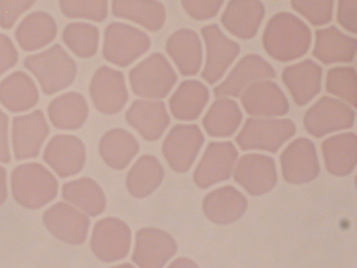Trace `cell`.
I'll use <instances>...</instances> for the list:
<instances>
[{
	"mask_svg": "<svg viewBox=\"0 0 357 268\" xmlns=\"http://www.w3.org/2000/svg\"><path fill=\"white\" fill-rule=\"evenodd\" d=\"M296 132V124L291 119L249 118L236 136V143L241 150L277 153Z\"/></svg>",
	"mask_w": 357,
	"mask_h": 268,
	"instance_id": "6",
	"label": "cell"
},
{
	"mask_svg": "<svg viewBox=\"0 0 357 268\" xmlns=\"http://www.w3.org/2000/svg\"><path fill=\"white\" fill-rule=\"evenodd\" d=\"M18 62V50L8 36L0 33V76L11 70Z\"/></svg>",
	"mask_w": 357,
	"mask_h": 268,
	"instance_id": "44",
	"label": "cell"
},
{
	"mask_svg": "<svg viewBox=\"0 0 357 268\" xmlns=\"http://www.w3.org/2000/svg\"><path fill=\"white\" fill-rule=\"evenodd\" d=\"M234 179L252 196L270 193L278 182L275 162L264 154H247L236 162Z\"/></svg>",
	"mask_w": 357,
	"mask_h": 268,
	"instance_id": "15",
	"label": "cell"
},
{
	"mask_svg": "<svg viewBox=\"0 0 357 268\" xmlns=\"http://www.w3.org/2000/svg\"><path fill=\"white\" fill-rule=\"evenodd\" d=\"M132 233L122 219L107 217L95 224L90 246L93 254L104 262H114L128 257Z\"/></svg>",
	"mask_w": 357,
	"mask_h": 268,
	"instance_id": "9",
	"label": "cell"
},
{
	"mask_svg": "<svg viewBox=\"0 0 357 268\" xmlns=\"http://www.w3.org/2000/svg\"><path fill=\"white\" fill-rule=\"evenodd\" d=\"M34 3L36 0H0V27L12 29Z\"/></svg>",
	"mask_w": 357,
	"mask_h": 268,
	"instance_id": "42",
	"label": "cell"
},
{
	"mask_svg": "<svg viewBox=\"0 0 357 268\" xmlns=\"http://www.w3.org/2000/svg\"><path fill=\"white\" fill-rule=\"evenodd\" d=\"M275 77V69L272 68V65L266 60L257 54H249L241 58L228 77L215 88V96L218 98L241 97L244 90L252 83Z\"/></svg>",
	"mask_w": 357,
	"mask_h": 268,
	"instance_id": "20",
	"label": "cell"
},
{
	"mask_svg": "<svg viewBox=\"0 0 357 268\" xmlns=\"http://www.w3.org/2000/svg\"><path fill=\"white\" fill-rule=\"evenodd\" d=\"M62 197L86 216L96 217L103 214L107 207V197L95 180L81 178L73 180L62 187Z\"/></svg>",
	"mask_w": 357,
	"mask_h": 268,
	"instance_id": "34",
	"label": "cell"
},
{
	"mask_svg": "<svg viewBox=\"0 0 357 268\" xmlns=\"http://www.w3.org/2000/svg\"><path fill=\"white\" fill-rule=\"evenodd\" d=\"M243 122L240 105L229 97H222L211 104L204 118L206 132L214 138L234 136Z\"/></svg>",
	"mask_w": 357,
	"mask_h": 268,
	"instance_id": "35",
	"label": "cell"
},
{
	"mask_svg": "<svg viewBox=\"0 0 357 268\" xmlns=\"http://www.w3.org/2000/svg\"><path fill=\"white\" fill-rule=\"evenodd\" d=\"M181 4L190 18L204 22L218 15L225 0H181Z\"/></svg>",
	"mask_w": 357,
	"mask_h": 268,
	"instance_id": "41",
	"label": "cell"
},
{
	"mask_svg": "<svg viewBox=\"0 0 357 268\" xmlns=\"http://www.w3.org/2000/svg\"><path fill=\"white\" fill-rule=\"evenodd\" d=\"M86 159L82 140L70 134L53 136L43 150V160L62 179L79 174L86 165Z\"/></svg>",
	"mask_w": 357,
	"mask_h": 268,
	"instance_id": "18",
	"label": "cell"
},
{
	"mask_svg": "<svg viewBox=\"0 0 357 268\" xmlns=\"http://www.w3.org/2000/svg\"><path fill=\"white\" fill-rule=\"evenodd\" d=\"M57 34L56 22L47 12L36 11L27 15L15 31V40L22 49L34 52L48 46Z\"/></svg>",
	"mask_w": 357,
	"mask_h": 268,
	"instance_id": "31",
	"label": "cell"
},
{
	"mask_svg": "<svg viewBox=\"0 0 357 268\" xmlns=\"http://www.w3.org/2000/svg\"><path fill=\"white\" fill-rule=\"evenodd\" d=\"M60 8L68 18L102 22L107 17L109 0H60Z\"/></svg>",
	"mask_w": 357,
	"mask_h": 268,
	"instance_id": "39",
	"label": "cell"
},
{
	"mask_svg": "<svg viewBox=\"0 0 357 268\" xmlns=\"http://www.w3.org/2000/svg\"><path fill=\"white\" fill-rule=\"evenodd\" d=\"M337 22L346 31L351 34H356V0H339Z\"/></svg>",
	"mask_w": 357,
	"mask_h": 268,
	"instance_id": "43",
	"label": "cell"
},
{
	"mask_svg": "<svg viewBox=\"0 0 357 268\" xmlns=\"http://www.w3.org/2000/svg\"><path fill=\"white\" fill-rule=\"evenodd\" d=\"M126 122L147 141H157L167 129L171 119L164 102L139 100L126 111Z\"/></svg>",
	"mask_w": 357,
	"mask_h": 268,
	"instance_id": "22",
	"label": "cell"
},
{
	"mask_svg": "<svg viewBox=\"0 0 357 268\" xmlns=\"http://www.w3.org/2000/svg\"><path fill=\"white\" fill-rule=\"evenodd\" d=\"M280 165L286 182L305 184L314 181L320 174L314 143L307 138L293 140L280 155Z\"/></svg>",
	"mask_w": 357,
	"mask_h": 268,
	"instance_id": "13",
	"label": "cell"
},
{
	"mask_svg": "<svg viewBox=\"0 0 357 268\" xmlns=\"http://www.w3.org/2000/svg\"><path fill=\"white\" fill-rule=\"evenodd\" d=\"M25 67L38 79L45 95H54L68 88L77 74V67L60 45L25 58Z\"/></svg>",
	"mask_w": 357,
	"mask_h": 268,
	"instance_id": "3",
	"label": "cell"
},
{
	"mask_svg": "<svg viewBox=\"0 0 357 268\" xmlns=\"http://www.w3.org/2000/svg\"><path fill=\"white\" fill-rule=\"evenodd\" d=\"M150 48V36L128 24L112 22L104 33V58L118 67H128Z\"/></svg>",
	"mask_w": 357,
	"mask_h": 268,
	"instance_id": "5",
	"label": "cell"
},
{
	"mask_svg": "<svg viewBox=\"0 0 357 268\" xmlns=\"http://www.w3.org/2000/svg\"><path fill=\"white\" fill-rule=\"evenodd\" d=\"M139 143L126 129H114L107 131L100 141V157L110 168L123 171L139 153Z\"/></svg>",
	"mask_w": 357,
	"mask_h": 268,
	"instance_id": "32",
	"label": "cell"
},
{
	"mask_svg": "<svg viewBox=\"0 0 357 268\" xmlns=\"http://www.w3.org/2000/svg\"><path fill=\"white\" fill-rule=\"evenodd\" d=\"M355 111L346 102L322 97L305 113V129L311 136L322 138L329 133L351 129Z\"/></svg>",
	"mask_w": 357,
	"mask_h": 268,
	"instance_id": "7",
	"label": "cell"
},
{
	"mask_svg": "<svg viewBox=\"0 0 357 268\" xmlns=\"http://www.w3.org/2000/svg\"><path fill=\"white\" fill-rule=\"evenodd\" d=\"M11 161V152H10V143H8V117L0 109V162L10 164Z\"/></svg>",
	"mask_w": 357,
	"mask_h": 268,
	"instance_id": "45",
	"label": "cell"
},
{
	"mask_svg": "<svg viewBox=\"0 0 357 268\" xmlns=\"http://www.w3.org/2000/svg\"><path fill=\"white\" fill-rule=\"evenodd\" d=\"M211 95L204 83L188 79L181 83L169 100V110L175 118L183 122L197 120L207 107Z\"/></svg>",
	"mask_w": 357,
	"mask_h": 268,
	"instance_id": "30",
	"label": "cell"
},
{
	"mask_svg": "<svg viewBox=\"0 0 357 268\" xmlns=\"http://www.w3.org/2000/svg\"><path fill=\"white\" fill-rule=\"evenodd\" d=\"M291 5L312 25L325 26L332 22L334 0H291Z\"/></svg>",
	"mask_w": 357,
	"mask_h": 268,
	"instance_id": "40",
	"label": "cell"
},
{
	"mask_svg": "<svg viewBox=\"0 0 357 268\" xmlns=\"http://www.w3.org/2000/svg\"><path fill=\"white\" fill-rule=\"evenodd\" d=\"M111 268H136L135 266H132L131 264H122V265H117V266H114V267Z\"/></svg>",
	"mask_w": 357,
	"mask_h": 268,
	"instance_id": "48",
	"label": "cell"
},
{
	"mask_svg": "<svg viewBox=\"0 0 357 268\" xmlns=\"http://www.w3.org/2000/svg\"><path fill=\"white\" fill-rule=\"evenodd\" d=\"M62 38L69 49L79 58L95 56L100 46V29L88 22H72L66 26Z\"/></svg>",
	"mask_w": 357,
	"mask_h": 268,
	"instance_id": "37",
	"label": "cell"
},
{
	"mask_svg": "<svg viewBox=\"0 0 357 268\" xmlns=\"http://www.w3.org/2000/svg\"><path fill=\"white\" fill-rule=\"evenodd\" d=\"M356 39L346 36L335 26L320 29L315 32L313 55L325 65L350 63L356 55Z\"/></svg>",
	"mask_w": 357,
	"mask_h": 268,
	"instance_id": "26",
	"label": "cell"
},
{
	"mask_svg": "<svg viewBox=\"0 0 357 268\" xmlns=\"http://www.w3.org/2000/svg\"><path fill=\"white\" fill-rule=\"evenodd\" d=\"M178 244L164 230L144 228L136 235L132 260L139 268H164L174 257Z\"/></svg>",
	"mask_w": 357,
	"mask_h": 268,
	"instance_id": "19",
	"label": "cell"
},
{
	"mask_svg": "<svg viewBox=\"0 0 357 268\" xmlns=\"http://www.w3.org/2000/svg\"><path fill=\"white\" fill-rule=\"evenodd\" d=\"M204 143V133L199 126L180 124L175 125L165 138L162 154L174 172L186 173L197 160Z\"/></svg>",
	"mask_w": 357,
	"mask_h": 268,
	"instance_id": "8",
	"label": "cell"
},
{
	"mask_svg": "<svg viewBox=\"0 0 357 268\" xmlns=\"http://www.w3.org/2000/svg\"><path fill=\"white\" fill-rule=\"evenodd\" d=\"M165 172L160 161L151 154L140 157L126 176V188L136 198L150 196L160 187Z\"/></svg>",
	"mask_w": 357,
	"mask_h": 268,
	"instance_id": "36",
	"label": "cell"
},
{
	"mask_svg": "<svg viewBox=\"0 0 357 268\" xmlns=\"http://www.w3.org/2000/svg\"><path fill=\"white\" fill-rule=\"evenodd\" d=\"M169 58L183 76H195L204 63L202 42L193 29H181L173 33L166 43Z\"/></svg>",
	"mask_w": 357,
	"mask_h": 268,
	"instance_id": "24",
	"label": "cell"
},
{
	"mask_svg": "<svg viewBox=\"0 0 357 268\" xmlns=\"http://www.w3.org/2000/svg\"><path fill=\"white\" fill-rule=\"evenodd\" d=\"M89 93L93 107L103 115H117L129 100L123 72L107 65L100 67L93 74Z\"/></svg>",
	"mask_w": 357,
	"mask_h": 268,
	"instance_id": "10",
	"label": "cell"
},
{
	"mask_svg": "<svg viewBox=\"0 0 357 268\" xmlns=\"http://www.w3.org/2000/svg\"><path fill=\"white\" fill-rule=\"evenodd\" d=\"M312 32L301 19L289 12L273 15L263 34L265 52L277 61L289 62L303 58L310 50Z\"/></svg>",
	"mask_w": 357,
	"mask_h": 268,
	"instance_id": "1",
	"label": "cell"
},
{
	"mask_svg": "<svg viewBox=\"0 0 357 268\" xmlns=\"http://www.w3.org/2000/svg\"><path fill=\"white\" fill-rule=\"evenodd\" d=\"M238 159V152L230 141H215L208 145L194 172V182L201 189L230 179Z\"/></svg>",
	"mask_w": 357,
	"mask_h": 268,
	"instance_id": "14",
	"label": "cell"
},
{
	"mask_svg": "<svg viewBox=\"0 0 357 268\" xmlns=\"http://www.w3.org/2000/svg\"><path fill=\"white\" fill-rule=\"evenodd\" d=\"M112 15L157 32L166 22V8L159 0H112Z\"/></svg>",
	"mask_w": 357,
	"mask_h": 268,
	"instance_id": "27",
	"label": "cell"
},
{
	"mask_svg": "<svg viewBox=\"0 0 357 268\" xmlns=\"http://www.w3.org/2000/svg\"><path fill=\"white\" fill-rule=\"evenodd\" d=\"M282 79L296 105L305 107L321 91L322 68L317 62L305 60L286 67Z\"/></svg>",
	"mask_w": 357,
	"mask_h": 268,
	"instance_id": "23",
	"label": "cell"
},
{
	"mask_svg": "<svg viewBox=\"0 0 357 268\" xmlns=\"http://www.w3.org/2000/svg\"><path fill=\"white\" fill-rule=\"evenodd\" d=\"M11 189L17 203L29 210H38L56 197L59 182L45 166L29 162L13 169Z\"/></svg>",
	"mask_w": 357,
	"mask_h": 268,
	"instance_id": "2",
	"label": "cell"
},
{
	"mask_svg": "<svg viewBox=\"0 0 357 268\" xmlns=\"http://www.w3.org/2000/svg\"><path fill=\"white\" fill-rule=\"evenodd\" d=\"M89 116L86 100L79 93H63L48 105V117L54 127L63 131L79 129Z\"/></svg>",
	"mask_w": 357,
	"mask_h": 268,
	"instance_id": "33",
	"label": "cell"
},
{
	"mask_svg": "<svg viewBox=\"0 0 357 268\" xmlns=\"http://www.w3.org/2000/svg\"><path fill=\"white\" fill-rule=\"evenodd\" d=\"M326 168L337 178L348 176L356 168L357 136L355 133H341L322 143Z\"/></svg>",
	"mask_w": 357,
	"mask_h": 268,
	"instance_id": "28",
	"label": "cell"
},
{
	"mask_svg": "<svg viewBox=\"0 0 357 268\" xmlns=\"http://www.w3.org/2000/svg\"><path fill=\"white\" fill-rule=\"evenodd\" d=\"M241 102L248 115L255 118H275L289 111L285 93L271 79L258 81L248 86L241 95Z\"/></svg>",
	"mask_w": 357,
	"mask_h": 268,
	"instance_id": "17",
	"label": "cell"
},
{
	"mask_svg": "<svg viewBox=\"0 0 357 268\" xmlns=\"http://www.w3.org/2000/svg\"><path fill=\"white\" fill-rule=\"evenodd\" d=\"M8 200V173L0 165V207Z\"/></svg>",
	"mask_w": 357,
	"mask_h": 268,
	"instance_id": "46",
	"label": "cell"
},
{
	"mask_svg": "<svg viewBox=\"0 0 357 268\" xmlns=\"http://www.w3.org/2000/svg\"><path fill=\"white\" fill-rule=\"evenodd\" d=\"M202 207L211 222L227 226L237 222L245 214L248 200L235 187L225 186L208 194L204 197Z\"/></svg>",
	"mask_w": 357,
	"mask_h": 268,
	"instance_id": "25",
	"label": "cell"
},
{
	"mask_svg": "<svg viewBox=\"0 0 357 268\" xmlns=\"http://www.w3.org/2000/svg\"><path fill=\"white\" fill-rule=\"evenodd\" d=\"M129 79L136 96L159 100L171 93L178 82V75L162 54L154 53L130 72Z\"/></svg>",
	"mask_w": 357,
	"mask_h": 268,
	"instance_id": "4",
	"label": "cell"
},
{
	"mask_svg": "<svg viewBox=\"0 0 357 268\" xmlns=\"http://www.w3.org/2000/svg\"><path fill=\"white\" fill-rule=\"evenodd\" d=\"M50 126L41 110L18 116L12 123V147L17 160H27L39 155Z\"/></svg>",
	"mask_w": 357,
	"mask_h": 268,
	"instance_id": "16",
	"label": "cell"
},
{
	"mask_svg": "<svg viewBox=\"0 0 357 268\" xmlns=\"http://www.w3.org/2000/svg\"><path fill=\"white\" fill-rule=\"evenodd\" d=\"M201 34L207 50L202 79L213 86L225 76L230 65L240 55L241 47L234 40L225 36L216 24L204 26L201 29Z\"/></svg>",
	"mask_w": 357,
	"mask_h": 268,
	"instance_id": "11",
	"label": "cell"
},
{
	"mask_svg": "<svg viewBox=\"0 0 357 268\" xmlns=\"http://www.w3.org/2000/svg\"><path fill=\"white\" fill-rule=\"evenodd\" d=\"M167 268H200L195 261L190 258L181 257L175 259Z\"/></svg>",
	"mask_w": 357,
	"mask_h": 268,
	"instance_id": "47",
	"label": "cell"
},
{
	"mask_svg": "<svg viewBox=\"0 0 357 268\" xmlns=\"http://www.w3.org/2000/svg\"><path fill=\"white\" fill-rule=\"evenodd\" d=\"M43 221L56 239L69 245L84 243L89 232V216L67 202H59L47 209Z\"/></svg>",
	"mask_w": 357,
	"mask_h": 268,
	"instance_id": "12",
	"label": "cell"
},
{
	"mask_svg": "<svg viewBox=\"0 0 357 268\" xmlns=\"http://www.w3.org/2000/svg\"><path fill=\"white\" fill-rule=\"evenodd\" d=\"M264 17L265 6L261 0H230L221 22L236 38L251 40L257 36Z\"/></svg>",
	"mask_w": 357,
	"mask_h": 268,
	"instance_id": "21",
	"label": "cell"
},
{
	"mask_svg": "<svg viewBox=\"0 0 357 268\" xmlns=\"http://www.w3.org/2000/svg\"><path fill=\"white\" fill-rule=\"evenodd\" d=\"M327 93L339 97L351 107H357L356 70L353 67H335L327 72Z\"/></svg>",
	"mask_w": 357,
	"mask_h": 268,
	"instance_id": "38",
	"label": "cell"
},
{
	"mask_svg": "<svg viewBox=\"0 0 357 268\" xmlns=\"http://www.w3.org/2000/svg\"><path fill=\"white\" fill-rule=\"evenodd\" d=\"M40 93L36 82L24 72H15L0 82V103L8 111L20 113L36 107Z\"/></svg>",
	"mask_w": 357,
	"mask_h": 268,
	"instance_id": "29",
	"label": "cell"
}]
</instances>
